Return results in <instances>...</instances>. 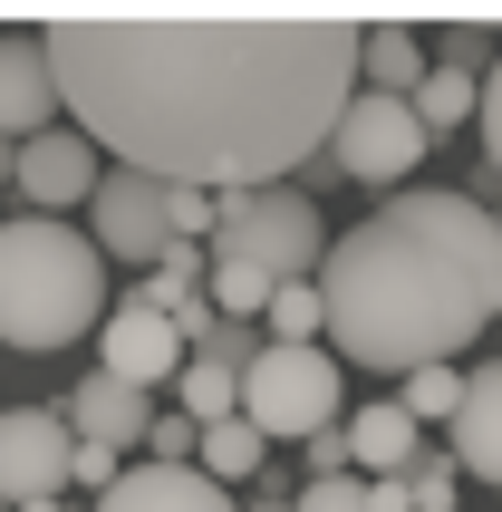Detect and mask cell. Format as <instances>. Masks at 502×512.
Instances as JSON below:
<instances>
[{"label": "cell", "mask_w": 502, "mask_h": 512, "mask_svg": "<svg viewBox=\"0 0 502 512\" xmlns=\"http://www.w3.org/2000/svg\"><path fill=\"white\" fill-rule=\"evenodd\" d=\"M348 10H58L39 49L97 155L174 194H261L358 97Z\"/></svg>", "instance_id": "obj_1"}, {"label": "cell", "mask_w": 502, "mask_h": 512, "mask_svg": "<svg viewBox=\"0 0 502 512\" xmlns=\"http://www.w3.org/2000/svg\"><path fill=\"white\" fill-rule=\"evenodd\" d=\"M329 358L367 377L454 368L502 319V223L474 194H387L358 232H338L319 261Z\"/></svg>", "instance_id": "obj_2"}, {"label": "cell", "mask_w": 502, "mask_h": 512, "mask_svg": "<svg viewBox=\"0 0 502 512\" xmlns=\"http://www.w3.org/2000/svg\"><path fill=\"white\" fill-rule=\"evenodd\" d=\"M107 319V261L97 242L49 213H10L0 223V348H29V358H49V348L87 339Z\"/></svg>", "instance_id": "obj_3"}, {"label": "cell", "mask_w": 502, "mask_h": 512, "mask_svg": "<svg viewBox=\"0 0 502 512\" xmlns=\"http://www.w3.org/2000/svg\"><path fill=\"white\" fill-rule=\"evenodd\" d=\"M213 261L251 271V281H319V261H329V223H319V203L300 184H261V194H213Z\"/></svg>", "instance_id": "obj_4"}, {"label": "cell", "mask_w": 502, "mask_h": 512, "mask_svg": "<svg viewBox=\"0 0 502 512\" xmlns=\"http://www.w3.org/2000/svg\"><path fill=\"white\" fill-rule=\"evenodd\" d=\"M338 397H348V368L329 348H261L242 368V416L261 426V445H309V435L338 426Z\"/></svg>", "instance_id": "obj_5"}, {"label": "cell", "mask_w": 502, "mask_h": 512, "mask_svg": "<svg viewBox=\"0 0 502 512\" xmlns=\"http://www.w3.org/2000/svg\"><path fill=\"white\" fill-rule=\"evenodd\" d=\"M425 126H416V107L406 97H377V87H358L348 107H338V126H329V174L338 184H367V194H406V174L425 165Z\"/></svg>", "instance_id": "obj_6"}, {"label": "cell", "mask_w": 502, "mask_h": 512, "mask_svg": "<svg viewBox=\"0 0 502 512\" xmlns=\"http://www.w3.org/2000/svg\"><path fill=\"white\" fill-rule=\"evenodd\" d=\"M87 242H97V261H155L174 252V184H155V174H107L97 194H87Z\"/></svg>", "instance_id": "obj_7"}, {"label": "cell", "mask_w": 502, "mask_h": 512, "mask_svg": "<svg viewBox=\"0 0 502 512\" xmlns=\"http://www.w3.org/2000/svg\"><path fill=\"white\" fill-rule=\"evenodd\" d=\"M68 455H78V435L58 406H0V503H49L68 493Z\"/></svg>", "instance_id": "obj_8"}, {"label": "cell", "mask_w": 502, "mask_h": 512, "mask_svg": "<svg viewBox=\"0 0 502 512\" xmlns=\"http://www.w3.org/2000/svg\"><path fill=\"white\" fill-rule=\"evenodd\" d=\"M184 358H194V348L174 339V319H155L136 290L97 319V377L136 387V397H145V387H174V377H184Z\"/></svg>", "instance_id": "obj_9"}, {"label": "cell", "mask_w": 502, "mask_h": 512, "mask_svg": "<svg viewBox=\"0 0 502 512\" xmlns=\"http://www.w3.org/2000/svg\"><path fill=\"white\" fill-rule=\"evenodd\" d=\"M29 194V213H49V223H68V203H87L97 184H107V155L78 136V126H49V136L20 145V174H10Z\"/></svg>", "instance_id": "obj_10"}, {"label": "cell", "mask_w": 502, "mask_h": 512, "mask_svg": "<svg viewBox=\"0 0 502 512\" xmlns=\"http://www.w3.org/2000/svg\"><path fill=\"white\" fill-rule=\"evenodd\" d=\"M58 126V68L39 49V29H0V136L29 145Z\"/></svg>", "instance_id": "obj_11"}, {"label": "cell", "mask_w": 502, "mask_h": 512, "mask_svg": "<svg viewBox=\"0 0 502 512\" xmlns=\"http://www.w3.org/2000/svg\"><path fill=\"white\" fill-rule=\"evenodd\" d=\"M87 512H242V503L213 474H194V464H126L116 493H97Z\"/></svg>", "instance_id": "obj_12"}, {"label": "cell", "mask_w": 502, "mask_h": 512, "mask_svg": "<svg viewBox=\"0 0 502 512\" xmlns=\"http://www.w3.org/2000/svg\"><path fill=\"white\" fill-rule=\"evenodd\" d=\"M58 416H68V435H78V445H107V455L145 445V426H155V406H145L136 387H116V377H78Z\"/></svg>", "instance_id": "obj_13"}, {"label": "cell", "mask_w": 502, "mask_h": 512, "mask_svg": "<svg viewBox=\"0 0 502 512\" xmlns=\"http://www.w3.org/2000/svg\"><path fill=\"white\" fill-rule=\"evenodd\" d=\"M454 464L474 484H502V358H483L464 377V406H454Z\"/></svg>", "instance_id": "obj_14"}, {"label": "cell", "mask_w": 502, "mask_h": 512, "mask_svg": "<svg viewBox=\"0 0 502 512\" xmlns=\"http://www.w3.org/2000/svg\"><path fill=\"white\" fill-rule=\"evenodd\" d=\"M348 464H358V474H406V464L425 455V435H416V416H406V406H358V416H348Z\"/></svg>", "instance_id": "obj_15"}, {"label": "cell", "mask_w": 502, "mask_h": 512, "mask_svg": "<svg viewBox=\"0 0 502 512\" xmlns=\"http://www.w3.org/2000/svg\"><path fill=\"white\" fill-rule=\"evenodd\" d=\"M425 68H435V49H425L406 20H387V29H367V39H358V87H377V97H416Z\"/></svg>", "instance_id": "obj_16"}, {"label": "cell", "mask_w": 502, "mask_h": 512, "mask_svg": "<svg viewBox=\"0 0 502 512\" xmlns=\"http://www.w3.org/2000/svg\"><path fill=\"white\" fill-rule=\"evenodd\" d=\"M261 455H271V445H261V426H251V416H223V426H203L194 435V474H213V484H251V474H261Z\"/></svg>", "instance_id": "obj_17"}, {"label": "cell", "mask_w": 502, "mask_h": 512, "mask_svg": "<svg viewBox=\"0 0 502 512\" xmlns=\"http://www.w3.org/2000/svg\"><path fill=\"white\" fill-rule=\"evenodd\" d=\"M174 416L184 426H223V416H242V377L232 368H213V358H184V377H174Z\"/></svg>", "instance_id": "obj_18"}, {"label": "cell", "mask_w": 502, "mask_h": 512, "mask_svg": "<svg viewBox=\"0 0 502 512\" xmlns=\"http://www.w3.org/2000/svg\"><path fill=\"white\" fill-rule=\"evenodd\" d=\"M261 329H271V348H319V329H329V310H319V281H290V290H271Z\"/></svg>", "instance_id": "obj_19"}, {"label": "cell", "mask_w": 502, "mask_h": 512, "mask_svg": "<svg viewBox=\"0 0 502 512\" xmlns=\"http://www.w3.org/2000/svg\"><path fill=\"white\" fill-rule=\"evenodd\" d=\"M474 97H483V78H454V68H425V87L406 97V107H416V126H425V136H445V126H464V116H474Z\"/></svg>", "instance_id": "obj_20"}, {"label": "cell", "mask_w": 502, "mask_h": 512, "mask_svg": "<svg viewBox=\"0 0 502 512\" xmlns=\"http://www.w3.org/2000/svg\"><path fill=\"white\" fill-rule=\"evenodd\" d=\"M396 406L425 426H454V406H464V368H416V377H396Z\"/></svg>", "instance_id": "obj_21"}, {"label": "cell", "mask_w": 502, "mask_h": 512, "mask_svg": "<svg viewBox=\"0 0 502 512\" xmlns=\"http://www.w3.org/2000/svg\"><path fill=\"white\" fill-rule=\"evenodd\" d=\"M396 484H406V503H416V512H454V493H464V464H454V455H416Z\"/></svg>", "instance_id": "obj_22"}, {"label": "cell", "mask_w": 502, "mask_h": 512, "mask_svg": "<svg viewBox=\"0 0 502 512\" xmlns=\"http://www.w3.org/2000/svg\"><path fill=\"white\" fill-rule=\"evenodd\" d=\"M290 512H367V484L358 474H329V484H300V503Z\"/></svg>", "instance_id": "obj_23"}, {"label": "cell", "mask_w": 502, "mask_h": 512, "mask_svg": "<svg viewBox=\"0 0 502 512\" xmlns=\"http://www.w3.org/2000/svg\"><path fill=\"white\" fill-rule=\"evenodd\" d=\"M474 116H483V155H493V174H502V49H493V68H483Z\"/></svg>", "instance_id": "obj_24"}, {"label": "cell", "mask_w": 502, "mask_h": 512, "mask_svg": "<svg viewBox=\"0 0 502 512\" xmlns=\"http://www.w3.org/2000/svg\"><path fill=\"white\" fill-rule=\"evenodd\" d=\"M116 474H126V455H107V445H78L68 455V484H87V493H116Z\"/></svg>", "instance_id": "obj_25"}, {"label": "cell", "mask_w": 502, "mask_h": 512, "mask_svg": "<svg viewBox=\"0 0 502 512\" xmlns=\"http://www.w3.org/2000/svg\"><path fill=\"white\" fill-rule=\"evenodd\" d=\"M174 242H213V194H174Z\"/></svg>", "instance_id": "obj_26"}, {"label": "cell", "mask_w": 502, "mask_h": 512, "mask_svg": "<svg viewBox=\"0 0 502 512\" xmlns=\"http://www.w3.org/2000/svg\"><path fill=\"white\" fill-rule=\"evenodd\" d=\"M309 464H319V484H329V474H348V435H338V426L309 435Z\"/></svg>", "instance_id": "obj_27"}, {"label": "cell", "mask_w": 502, "mask_h": 512, "mask_svg": "<svg viewBox=\"0 0 502 512\" xmlns=\"http://www.w3.org/2000/svg\"><path fill=\"white\" fill-rule=\"evenodd\" d=\"M358 484H367V512H416V503H406V484H396V474H358Z\"/></svg>", "instance_id": "obj_28"}, {"label": "cell", "mask_w": 502, "mask_h": 512, "mask_svg": "<svg viewBox=\"0 0 502 512\" xmlns=\"http://www.w3.org/2000/svg\"><path fill=\"white\" fill-rule=\"evenodd\" d=\"M10 174H20V145H10V136H0V184H10Z\"/></svg>", "instance_id": "obj_29"}, {"label": "cell", "mask_w": 502, "mask_h": 512, "mask_svg": "<svg viewBox=\"0 0 502 512\" xmlns=\"http://www.w3.org/2000/svg\"><path fill=\"white\" fill-rule=\"evenodd\" d=\"M251 512H290V503H280V493H261V503H251Z\"/></svg>", "instance_id": "obj_30"}, {"label": "cell", "mask_w": 502, "mask_h": 512, "mask_svg": "<svg viewBox=\"0 0 502 512\" xmlns=\"http://www.w3.org/2000/svg\"><path fill=\"white\" fill-rule=\"evenodd\" d=\"M20 512H68V503H58V493H49V503H20Z\"/></svg>", "instance_id": "obj_31"}, {"label": "cell", "mask_w": 502, "mask_h": 512, "mask_svg": "<svg viewBox=\"0 0 502 512\" xmlns=\"http://www.w3.org/2000/svg\"><path fill=\"white\" fill-rule=\"evenodd\" d=\"M0 512H10V503H0Z\"/></svg>", "instance_id": "obj_32"}]
</instances>
